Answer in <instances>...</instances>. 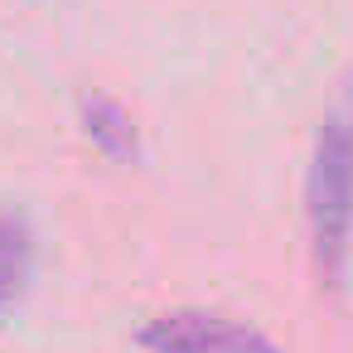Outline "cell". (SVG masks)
I'll return each instance as SVG.
<instances>
[{"label": "cell", "mask_w": 353, "mask_h": 353, "mask_svg": "<svg viewBox=\"0 0 353 353\" xmlns=\"http://www.w3.org/2000/svg\"><path fill=\"white\" fill-rule=\"evenodd\" d=\"M78 121H83L88 141H92L107 160L131 165V160L141 155V131H136L131 112H126L117 97H107V92H83V97H78Z\"/></svg>", "instance_id": "obj_3"}, {"label": "cell", "mask_w": 353, "mask_h": 353, "mask_svg": "<svg viewBox=\"0 0 353 353\" xmlns=\"http://www.w3.org/2000/svg\"><path fill=\"white\" fill-rule=\"evenodd\" d=\"M305 223L319 281L339 285L353 252V83L319 121L305 174Z\"/></svg>", "instance_id": "obj_1"}, {"label": "cell", "mask_w": 353, "mask_h": 353, "mask_svg": "<svg viewBox=\"0 0 353 353\" xmlns=\"http://www.w3.org/2000/svg\"><path fill=\"white\" fill-rule=\"evenodd\" d=\"M150 353H281L261 329L213 310H165L141 329Z\"/></svg>", "instance_id": "obj_2"}, {"label": "cell", "mask_w": 353, "mask_h": 353, "mask_svg": "<svg viewBox=\"0 0 353 353\" xmlns=\"http://www.w3.org/2000/svg\"><path fill=\"white\" fill-rule=\"evenodd\" d=\"M30 252H34V242H30V228L20 223V218H0V314H6L15 300H20V290H25V276H30Z\"/></svg>", "instance_id": "obj_4"}]
</instances>
